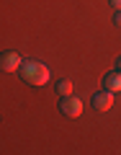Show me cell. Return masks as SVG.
Listing matches in <instances>:
<instances>
[{"label": "cell", "instance_id": "cell-2", "mask_svg": "<svg viewBox=\"0 0 121 155\" xmlns=\"http://www.w3.org/2000/svg\"><path fill=\"white\" fill-rule=\"evenodd\" d=\"M59 111L70 119H77V116L83 114V101L77 98V96H62L59 101Z\"/></svg>", "mask_w": 121, "mask_h": 155}, {"label": "cell", "instance_id": "cell-5", "mask_svg": "<svg viewBox=\"0 0 121 155\" xmlns=\"http://www.w3.org/2000/svg\"><path fill=\"white\" fill-rule=\"evenodd\" d=\"M103 88L111 91V93H119L121 91V70H113L103 78Z\"/></svg>", "mask_w": 121, "mask_h": 155}, {"label": "cell", "instance_id": "cell-9", "mask_svg": "<svg viewBox=\"0 0 121 155\" xmlns=\"http://www.w3.org/2000/svg\"><path fill=\"white\" fill-rule=\"evenodd\" d=\"M116 67H119V70H121V57H119V60H116Z\"/></svg>", "mask_w": 121, "mask_h": 155}, {"label": "cell", "instance_id": "cell-6", "mask_svg": "<svg viewBox=\"0 0 121 155\" xmlns=\"http://www.w3.org/2000/svg\"><path fill=\"white\" fill-rule=\"evenodd\" d=\"M72 88H75V85H72V80H59V83H57V93L59 96H72Z\"/></svg>", "mask_w": 121, "mask_h": 155}, {"label": "cell", "instance_id": "cell-4", "mask_svg": "<svg viewBox=\"0 0 121 155\" xmlns=\"http://www.w3.org/2000/svg\"><path fill=\"white\" fill-rule=\"evenodd\" d=\"M93 106L98 111H108V109H113V93L111 91H98V93L93 96Z\"/></svg>", "mask_w": 121, "mask_h": 155}, {"label": "cell", "instance_id": "cell-7", "mask_svg": "<svg viewBox=\"0 0 121 155\" xmlns=\"http://www.w3.org/2000/svg\"><path fill=\"white\" fill-rule=\"evenodd\" d=\"M113 23H116V26H121V11H116V16H113Z\"/></svg>", "mask_w": 121, "mask_h": 155}, {"label": "cell", "instance_id": "cell-1", "mask_svg": "<svg viewBox=\"0 0 121 155\" xmlns=\"http://www.w3.org/2000/svg\"><path fill=\"white\" fill-rule=\"evenodd\" d=\"M18 72H21V78L28 85H46L49 78H52L49 67L44 62H36V60H23L21 67H18Z\"/></svg>", "mask_w": 121, "mask_h": 155}, {"label": "cell", "instance_id": "cell-8", "mask_svg": "<svg viewBox=\"0 0 121 155\" xmlns=\"http://www.w3.org/2000/svg\"><path fill=\"white\" fill-rule=\"evenodd\" d=\"M108 3H111V5L116 8V11H121V0H108Z\"/></svg>", "mask_w": 121, "mask_h": 155}, {"label": "cell", "instance_id": "cell-3", "mask_svg": "<svg viewBox=\"0 0 121 155\" xmlns=\"http://www.w3.org/2000/svg\"><path fill=\"white\" fill-rule=\"evenodd\" d=\"M21 62H23V60H21L18 52H13V49L0 52V70H3V72H18Z\"/></svg>", "mask_w": 121, "mask_h": 155}]
</instances>
